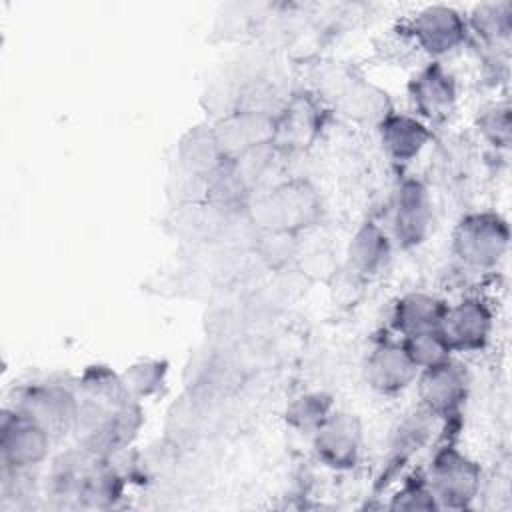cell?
Instances as JSON below:
<instances>
[{
  "mask_svg": "<svg viewBox=\"0 0 512 512\" xmlns=\"http://www.w3.org/2000/svg\"><path fill=\"white\" fill-rule=\"evenodd\" d=\"M322 212L316 188L308 180H286L262 196H250L246 214L262 232H290L312 226Z\"/></svg>",
  "mask_w": 512,
  "mask_h": 512,
  "instance_id": "cell-1",
  "label": "cell"
},
{
  "mask_svg": "<svg viewBox=\"0 0 512 512\" xmlns=\"http://www.w3.org/2000/svg\"><path fill=\"white\" fill-rule=\"evenodd\" d=\"M510 244L508 222L490 210L470 212L460 218L452 234V250L472 268L496 266Z\"/></svg>",
  "mask_w": 512,
  "mask_h": 512,
  "instance_id": "cell-2",
  "label": "cell"
},
{
  "mask_svg": "<svg viewBox=\"0 0 512 512\" xmlns=\"http://www.w3.org/2000/svg\"><path fill=\"white\" fill-rule=\"evenodd\" d=\"M480 466L454 446L440 448L430 464L426 482L440 506L466 508L480 490Z\"/></svg>",
  "mask_w": 512,
  "mask_h": 512,
  "instance_id": "cell-3",
  "label": "cell"
},
{
  "mask_svg": "<svg viewBox=\"0 0 512 512\" xmlns=\"http://www.w3.org/2000/svg\"><path fill=\"white\" fill-rule=\"evenodd\" d=\"M416 384L422 408L434 418L448 420L458 416L462 404L466 402L470 378L460 362L448 358L440 364L420 370Z\"/></svg>",
  "mask_w": 512,
  "mask_h": 512,
  "instance_id": "cell-4",
  "label": "cell"
},
{
  "mask_svg": "<svg viewBox=\"0 0 512 512\" xmlns=\"http://www.w3.org/2000/svg\"><path fill=\"white\" fill-rule=\"evenodd\" d=\"M52 434L18 410L4 412L0 452L6 472L20 474L46 460Z\"/></svg>",
  "mask_w": 512,
  "mask_h": 512,
  "instance_id": "cell-5",
  "label": "cell"
},
{
  "mask_svg": "<svg viewBox=\"0 0 512 512\" xmlns=\"http://www.w3.org/2000/svg\"><path fill=\"white\" fill-rule=\"evenodd\" d=\"M362 424L350 412H330L312 432V446L318 460L334 470H350L362 452Z\"/></svg>",
  "mask_w": 512,
  "mask_h": 512,
  "instance_id": "cell-6",
  "label": "cell"
},
{
  "mask_svg": "<svg viewBox=\"0 0 512 512\" xmlns=\"http://www.w3.org/2000/svg\"><path fill=\"white\" fill-rule=\"evenodd\" d=\"M432 198L424 182L406 178L400 182L392 206V236L402 248L424 242L432 228Z\"/></svg>",
  "mask_w": 512,
  "mask_h": 512,
  "instance_id": "cell-7",
  "label": "cell"
},
{
  "mask_svg": "<svg viewBox=\"0 0 512 512\" xmlns=\"http://www.w3.org/2000/svg\"><path fill=\"white\" fill-rule=\"evenodd\" d=\"M14 410L34 420L54 436L76 426L80 400L66 386L34 384L24 390Z\"/></svg>",
  "mask_w": 512,
  "mask_h": 512,
  "instance_id": "cell-8",
  "label": "cell"
},
{
  "mask_svg": "<svg viewBox=\"0 0 512 512\" xmlns=\"http://www.w3.org/2000/svg\"><path fill=\"white\" fill-rule=\"evenodd\" d=\"M468 30L466 18L444 4L422 8L410 22L414 42L432 58H440L462 46Z\"/></svg>",
  "mask_w": 512,
  "mask_h": 512,
  "instance_id": "cell-9",
  "label": "cell"
},
{
  "mask_svg": "<svg viewBox=\"0 0 512 512\" xmlns=\"http://www.w3.org/2000/svg\"><path fill=\"white\" fill-rule=\"evenodd\" d=\"M440 332L452 352L482 350L492 334V310L480 298L448 304Z\"/></svg>",
  "mask_w": 512,
  "mask_h": 512,
  "instance_id": "cell-10",
  "label": "cell"
},
{
  "mask_svg": "<svg viewBox=\"0 0 512 512\" xmlns=\"http://www.w3.org/2000/svg\"><path fill=\"white\" fill-rule=\"evenodd\" d=\"M408 94L418 118L426 124L446 120L454 112L458 100L456 80L442 62L424 66L410 80Z\"/></svg>",
  "mask_w": 512,
  "mask_h": 512,
  "instance_id": "cell-11",
  "label": "cell"
},
{
  "mask_svg": "<svg viewBox=\"0 0 512 512\" xmlns=\"http://www.w3.org/2000/svg\"><path fill=\"white\" fill-rule=\"evenodd\" d=\"M418 366L410 358L402 340H382L364 362V378L380 394H398L416 382Z\"/></svg>",
  "mask_w": 512,
  "mask_h": 512,
  "instance_id": "cell-12",
  "label": "cell"
},
{
  "mask_svg": "<svg viewBox=\"0 0 512 512\" xmlns=\"http://www.w3.org/2000/svg\"><path fill=\"white\" fill-rule=\"evenodd\" d=\"M212 128L224 156L234 160L254 148L274 144L276 118L262 110H238Z\"/></svg>",
  "mask_w": 512,
  "mask_h": 512,
  "instance_id": "cell-13",
  "label": "cell"
},
{
  "mask_svg": "<svg viewBox=\"0 0 512 512\" xmlns=\"http://www.w3.org/2000/svg\"><path fill=\"white\" fill-rule=\"evenodd\" d=\"M378 134L386 156L396 164L412 162L432 140L430 126L406 112H388L378 122Z\"/></svg>",
  "mask_w": 512,
  "mask_h": 512,
  "instance_id": "cell-14",
  "label": "cell"
},
{
  "mask_svg": "<svg viewBox=\"0 0 512 512\" xmlns=\"http://www.w3.org/2000/svg\"><path fill=\"white\" fill-rule=\"evenodd\" d=\"M448 304L428 292H408L394 304L392 328L402 336H414L428 330H438Z\"/></svg>",
  "mask_w": 512,
  "mask_h": 512,
  "instance_id": "cell-15",
  "label": "cell"
},
{
  "mask_svg": "<svg viewBox=\"0 0 512 512\" xmlns=\"http://www.w3.org/2000/svg\"><path fill=\"white\" fill-rule=\"evenodd\" d=\"M392 254V240L376 222H364L348 244V262L356 274L374 276L382 272Z\"/></svg>",
  "mask_w": 512,
  "mask_h": 512,
  "instance_id": "cell-16",
  "label": "cell"
},
{
  "mask_svg": "<svg viewBox=\"0 0 512 512\" xmlns=\"http://www.w3.org/2000/svg\"><path fill=\"white\" fill-rule=\"evenodd\" d=\"M180 164L184 170L196 178L208 180L214 176L228 158L224 156L214 128L212 126H196L192 128L180 142Z\"/></svg>",
  "mask_w": 512,
  "mask_h": 512,
  "instance_id": "cell-17",
  "label": "cell"
},
{
  "mask_svg": "<svg viewBox=\"0 0 512 512\" xmlns=\"http://www.w3.org/2000/svg\"><path fill=\"white\" fill-rule=\"evenodd\" d=\"M434 416L430 412H426L424 408H420L418 412L410 414L408 418H404L398 426V430L394 432V438L390 442V452H388V468H386V476H392L398 472V468H402L408 460H412V456L426 446V442L430 440V432L434 426Z\"/></svg>",
  "mask_w": 512,
  "mask_h": 512,
  "instance_id": "cell-18",
  "label": "cell"
},
{
  "mask_svg": "<svg viewBox=\"0 0 512 512\" xmlns=\"http://www.w3.org/2000/svg\"><path fill=\"white\" fill-rule=\"evenodd\" d=\"M468 28H472L488 44L508 40L512 30V6L508 2L482 4L474 10Z\"/></svg>",
  "mask_w": 512,
  "mask_h": 512,
  "instance_id": "cell-19",
  "label": "cell"
},
{
  "mask_svg": "<svg viewBox=\"0 0 512 512\" xmlns=\"http://www.w3.org/2000/svg\"><path fill=\"white\" fill-rule=\"evenodd\" d=\"M332 412V400L322 392H310L298 396L286 410V422L292 428L314 432L326 416Z\"/></svg>",
  "mask_w": 512,
  "mask_h": 512,
  "instance_id": "cell-20",
  "label": "cell"
},
{
  "mask_svg": "<svg viewBox=\"0 0 512 512\" xmlns=\"http://www.w3.org/2000/svg\"><path fill=\"white\" fill-rule=\"evenodd\" d=\"M400 340H402L404 348L408 350L410 358L414 360V364L418 366V370L430 368L434 364H440V362L452 358V350H450L448 342L444 340L440 328L420 332V334L400 338Z\"/></svg>",
  "mask_w": 512,
  "mask_h": 512,
  "instance_id": "cell-21",
  "label": "cell"
},
{
  "mask_svg": "<svg viewBox=\"0 0 512 512\" xmlns=\"http://www.w3.org/2000/svg\"><path fill=\"white\" fill-rule=\"evenodd\" d=\"M164 366L156 360H142L132 364L122 376V386L130 398H144L154 394L164 382Z\"/></svg>",
  "mask_w": 512,
  "mask_h": 512,
  "instance_id": "cell-22",
  "label": "cell"
},
{
  "mask_svg": "<svg viewBox=\"0 0 512 512\" xmlns=\"http://www.w3.org/2000/svg\"><path fill=\"white\" fill-rule=\"evenodd\" d=\"M390 508H394V510H434V508H438V502L424 478L418 482L416 480L406 482L392 496Z\"/></svg>",
  "mask_w": 512,
  "mask_h": 512,
  "instance_id": "cell-23",
  "label": "cell"
},
{
  "mask_svg": "<svg viewBox=\"0 0 512 512\" xmlns=\"http://www.w3.org/2000/svg\"><path fill=\"white\" fill-rule=\"evenodd\" d=\"M482 134L494 144L506 148L510 144V114L506 106H494L480 118Z\"/></svg>",
  "mask_w": 512,
  "mask_h": 512,
  "instance_id": "cell-24",
  "label": "cell"
}]
</instances>
